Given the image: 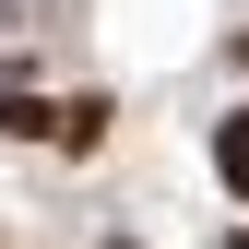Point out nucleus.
I'll use <instances>...</instances> for the list:
<instances>
[{
	"label": "nucleus",
	"mask_w": 249,
	"mask_h": 249,
	"mask_svg": "<svg viewBox=\"0 0 249 249\" xmlns=\"http://www.w3.org/2000/svg\"><path fill=\"white\" fill-rule=\"evenodd\" d=\"M213 166H226V190H237V202H249V107H237V119H226V131H213Z\"/></svg>",
	"instance_id": "f257e3e1"
}]
</instances>
